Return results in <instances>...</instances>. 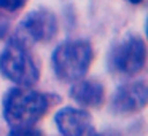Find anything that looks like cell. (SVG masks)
<instances>
[{"instance_id":"obj_5","label":"cell","mask_w":148,"mask_h":136,"mask_svg":"<svg viewBox=\"0 0 148 136\" xmlns=\"http://www.w3.org/2000/svg\"><path fill=\"white\" fill-rule=\"evenodd\" d=\"M58 19L48 9H35L29 13L19 24L18 35L14 38L21 40L23 43L32 41V43H48L58 33Z\"/></svg>"},{"instance_id":"obj_10","label":"cell","mask_w":148,"mask_h":136,"mask_svg":"<svg viewBox=\"0 0 148 136\" xmlns=\"http://www.w3.org/2000/svg\"><path fill=\"white\" fill-rule=\"evenodd\" d=\"M27 0H0V11L14 13L26 5Z\"/></svg>"},{"instance_id":"obj_7","label":"cell","mask_w":148,"mask_h":136,"mask_svg":"<svg viewBox=\"0 0 148 136\" xmlns=\"http://www.w3.org/2000/svg\"><path fill=\"white\" fill-rule=\"evenodd\" d=\"M147 85L143 82H129L115 92L112 111L115 114H134L147 104Z\"/></svg>"},{"instance_id":"obj_12","label":"cell","mask_w":148,"mask_h":136,"mask_svg":"<svg viewBox=\"0 0 148 136\" xmlns=\"http://www.w3.org/2000/svg\"><path fill=\"white\" fill-rule=\"evenodd\" d=\"M96 136H121L115 131H107V133H96Z\"/></svg>"},{"instance_id":"obj_9","label":"cell","mask_w":148,"mask_h":136,"mask_svg":"<svg viewBox=\"0 0 148 136\" xmlns=\"http://www.w3.org/2000/svg\"><path fill=\"white\" fill-rule=\"evenodd\" d=\"M8 136H45L38 128L34 125H19V127H11V131Z\"/></svg>"},{"instance_id":"obj_11","label":"cell","mask_w":148,"mask_h":136,"mask_svg":"<svg viewBox=\"0 0 148 136\" xmlns=\"http://www.w3.org/2000/svg\"><path fill=\"white\" fill-rule=\"evenodd\" d=\"M8 27H10V22L7 21V18H5V16L0 14V40H2V38L7 35Z\"/></svg>"},{"instance_id":"obj_6","label":"cell","mask_w":148,"mask_h":136,"mask_svg":"<svg viewBox=\"0 0 148 136\" xmlns=\"http://www.w3.org/2000/svg\"><path fill=\"white\" fill-rule=\"evenodd\" d=\"M56 125L64 136H96L91 114L80 108H62L56 114Z\"/></svg>"},{"instance_id":"obj_1","label":"cell","mask_w":148,"mask_h":136,"mask_svg":"<svg viewBox=\"0 0 148 136\" xmlns=\"http://www.w3.org/2000/svg\"><path fill=\"white\" fill-rule=\"evenodd\" d=\"M49 108V95L21 85L8 90L3 98V117L11 127L34 125L48 112Z\"/></svg>"},{"instance_id":"obj_2","label":"cell","mask_w":148,"mask_h":136,"mask_svg":"<svg viewBox=\"0 0 148 136\" xmlns=\"http://www.w3.org/2000/svg\"><path fill=\"white\" fill-rule=\"evenodd\" d=\"M94 59L89 41L75 40L59 44L53 52V70L64 82H75L84 78Z\"/></svg>"},{"instance_id":"obj_4","label":"cell","mask_w":148,"mask_h":136,"mask_svg":"<svg viewBox=\"0 0 148 136\" xmlns=\"http://www.w3.org/2000/svg\"><path fill=\"white\" fill-rule=\"evenodd\" d=\"M147 62V47L140 37H127L113 47L110 54V70L124 76H135Z\"/></svg>"},{"instance_id":"obj_13","label":"cell","mask_w":148,"mask_h":136,"mask_svg":"<svg viewBox=\"0 0 148 136\" xmlns=\"http://www.w3.org/2000/svg\"><path fill=\"white\" fill-rule=\"evenodd\" d=\"M129 3H132V5H138V3H142L143 0H127Z\"/></svg>"},{"instance_id":"obj_8","label":"cell","mask_w":148,"mask_h":136,"mask_svg":"<svg viewBox=\"0 0 148 136\" xmlns=\"http://www.w3.org/2000/svg\"><path fill=\"white\" fill-rule=\"evenodd\" d=\"M70 98L80 106L99 108L105 101V87L96 79H78L70 89Z\"/></svg>"},{"instance_id":"obj_3","label":"cell","mask_w":148,"mask_h":136,"mask_svg":"<svg viewBox=\"0 0 148 136\" xmlns=\"http://www.w3.org/2000/svg\"><path fill=\"white\" fill-rule=\"evenodd\" d=\"M0 71L7 79L21 87H30L40 78V70L26 43L13 38L0 55Z\"/></svg>"}]
</instances>
